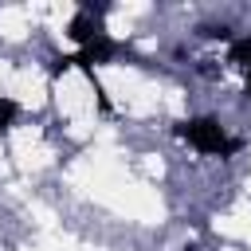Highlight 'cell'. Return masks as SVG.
Wrapping results in <instances>:
<instances>
[{
  "instance_id": "2",
  "label": "cell",
  "mask_w": 251,
  "mask_h": 251,
  "mask_svg": "<svg viewBox=\"0 0 251 251\" xmlns=\"http://www.w3.org/2000/svg\"><path fill=\"white\" fill-rule=\"evenodd\" d=\"M67 35L78 43V47H90L94 39H102V27H98V16L90 12V8H82L75 20H71V27H67Z\"/></svg>"
},
{
  "instance_id": "1",
  "label": "cell",
  "mask_w": 251,
  "mask_h": 251,
  "mask_svg": "<svg viewBox=\"0 0 251 251\" xmlns=\"http://www.w3.org/2000/svg\"><path fill=\"white\" fill-rule=\"evenodd\" d=\"M176 133H180L192 149H200V153H220V157H227V153L239 149V141L227 137L224 126H220L216 118H192V122H184Z\"/></svg>"
},
{
  "instance_id": "3",
  "label": "cell",
  "mask_w": 251,
  "mask_h": 251,
  "mask_svg": "<svg viewBox=\"0 0 251 251\" xmlns=\"http://www.w3.org/2000/svg\"><path fill=\"white\" fill-rule=\"evenodd\" d=\"M16 114H20V106H16L12 98H0V133H8V129H12Z\"/></svg>"
},
{
  "instance_id": "4",
  "label": "cell",
  "mask_w": 251,
  "mask_h": 251,
  "mask_svg": "<svg viewBox=\"0 0 251 251\" xmlns=\"http://www.w3.org/2000/svg\"><path fill=\"white\" fill-rule=\"evenodd\" d=\"M231 63H239V67L251 71V39H235L231 43Z\"/></svg>"
},
{
  "instance_id": "5",
  "label": "cell",
  "mask_w": 251,
  "mask_h": 251,
  "mask_svg": "<svg viewBox=\"0 0 251 251\" xmlns=\"http://www.w3.org/2000/svg\"><path fill=\"white\" fill-rule=\"evenodd\" d=\"M247 94H251V71H247Z\"/></svg>"
}]
</instances>
